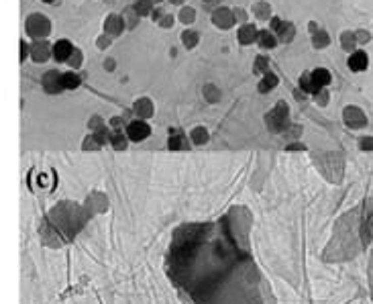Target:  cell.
I'll return each mask as SVG.
<instances>
[{
  "instance_id": "cell-28",
  "label": "cell",
  "mask_w": 373,
  "mask_h": 304,
  "mask_svg": "<svg viewBox=\"0 0 373 304\" xmlns=\"http://www.w3.org/2000/svg\"><path fill=\"white\" fill-rule=\"evenodd\" d=\"M272 27H274V29H280V27H282V21H280V19H272Z\"/></svg>"
},
{
  "instance_id": "cell-20",
  "label": "cell",
  "mask_w": 373,
  "mask_h": 304,
  "mask_svg": "<svg viewBox=\"0 0 373 304\" xmlns=\"http://www.w3.org/2000/svg\"><path fill=\"white\" fill-rule=\"evenodd\" d=\"M255 72H257V74H265V72H268V58H259V60H257Z\"/></svg>"
},
{
  "instance_id": "cell-24",
  "label": "cell",
  "mask_w": 373,
  "mask_h": 304,
  "mask_svg": "<svg viewBox=\"0 0 373 304\" xmlns=\"http://www.w3.org/2000/svg\"><path fill=\"white\" fill-rule=\"evenodd\" d=\"M257 13H259V17H265V15L270 13V7H268V5H259V7H257Z\"/></svg>"
},
{
  "instance_id": "cell-3",
  "label": "cell",
  "mask_w": 373,
  "mask_h": 304,
  "mask_svg": "<svg viewBox=\"0 0 373 304\" xmlns=\"http://www.w3.org/2000/svg\"><path fill=\"white\" fill-rule=\"evenodd\" d=\"M149 133H151V129H149V125L145 121H133L127 127V137L131 141H143V139L149 137Z\"/></svg>"
},
{
  "instance_id": "cell-22",
  "label": "cell",
  "mask_w": 373,
  "mask_h": 304,
  "mask_svg": "<svg viewBox=\"0 0 373 304\" xmlns=\"http://www.w3.org/2000/svg\"><path fill=\"white\" fill-rule=\"evenodd\" d=\"M314 45H316V47L327 45V35H325V33H318V35L314 37Z\"/></svg>"
},
{
  "instance_id": "cell-16",
  "label": "cell",
  "mask_w": 373,
  "mask_h": 304,
  "mask_svg": "<svg viewBox=\"0 0 373 304\" xmlns=\"http://www.w3.org/2000/svg\"><path fill=\"white\" fill-rule=\"evenodd\" d=\"M151 9H153L151 0H139V3L135 5V13H137V15H149Z\"/></svg>"
},
{
  "instance_id": "cell-30",
  "label": "cell",
  "mask_w": 373,
  "mask_h": 304,
  "mask_svg": "<svg viewBox=\"0 0 373 304\" xmlns=\"http://www.w3.org/2000/svg\"><path fill=\"white\" fill-rule=\"evenodd\" d=\"M174 3H182V0H174Z\"/></svg>"
},
{
  "instance_id": "cell-26",
  "label": "cell",
  "mask_w": 373,
  "mask_h": 304,
  "mask_svg": "<svg viewBox=\"0 0 373 304\" xmlns=\"http://www.w3.org/2000/svg\"><path fill=\"white\" fill-rule=\"evenodd\" d=\"M182 19L184 21H192V11H182Z\"/></svg>"
},
{
  "instance_id": "cell-13",
  "label": "cell",
  "mask_w": 373,
  "mask_h": 304,
  "mask_svg": "<svg viewBox=\"0 0 373 304\" xmlns=\"http://www.w3.org/2000/svg\"><path fill=\"white\" fill-rule=\"evenodd\" d=\"M106 29H109L113 35H119V33L123 31V19H121V17L111 15V17H109V21H106Z\"/></svg>"
},
{
  "instance_id": "cell-12",
  "label": "cell",
  "mask_w": 373,
  "mask_h": 304,
  "mask_svg": "<svg viewBox=\"0 0 373 304\" xmlns=\"http://www.w3.org/2000/svg\"><path fill=\"white\" fill-rule=\"evenodd\" d=\"M276 84H278V78H276L274 74L268 72V74H265V78L261 80V84H259V92H263V94L270 92L272 88H276Z\"/></svg>"
},
{
  "instance_id": "cell-18",
  "label": "cell",
  "mask_w": 373,
  "mask_h": 304,
  "mask_svg": "<svg viewBox=\"0 0 373 304\" xmlns=\"http://www.w3.org/2000/svg\"><path fill=\"white\" fill-rule=\"evenodd\" d=\"M192 139H194L196 145H202V143L208 141V131L206 129H194L192 131Z\"/></svg>"
},
{
  "instance_id": "cell-10",
  "label": "cell",
  "mask_w": 373,
  "mask_h": 304,
  "mask_svg": "<svg viewBox=\"0 0 373 304\" xmlns=\"http://www.w3.org/2000/svg\"><path fill=\"white\" fill-rule=\"evenodd\" d=\"M231 23H233V15H231L227 9H221V11L215 15V25H217V27L227 29V27H231Z\"/></svg>"
},
{
  "instance_id": "cell-11",
  "label": "cell",
  "mask_w": 373,
  "mask_h": 304,
  "mask_svg": "<svg viewBox=\"0 0 373 304\" xmlns=\"http://www.w3.org/2000/svg\"><path fill=\"white\" fill-rule=\"evenodd\" d=\"M62 84H64V90H74L80 86V78L74 72H68V74H62Z\"/></svg>"
},
{
  "instance_id": "cell-8",
  "label": "cell",
  "mask_w": 373,
  "mask_h": 304,
  "mask_svg": "<svg viewBox=\"0 0 373 304\" xmlns=\"http://www.w3.org/2000/svg\"><path fill=\"white\" fill-rule=\"evenodd\" d=\"M49 56H53V47H49L45 41H37L33 45V58H35V62H45Z\"/></svg>"
},
{
  "instance_id": "cell-2",
  "label": "cell",
  "mask_w": 373,
  "mask_h": 304,
  "mask_svg": "<svg viewBox=\"0 0 373 304\" xmlns=\"http://www.w3.org/2000/svg\"><path fill=\"white\" fill-rule=\"evenodd\" d=\"M286 117H288V107H286L284 103H280V105L268 115V125H270L274 131H280V129H284V125H286Z\"/></svg>"
},
{
  "instance_id": "cell-27",
  "label": "cell",
  "mask_w": 373,
  "mask_h": 304,
  "mask_svg": "<svg viewBox=\"0 0 373 304\" xmlns=\"http://www.w3.org/2000/svg\"><path fill=\"white\" fill-rule=\"evenodd\" d=\"M162 25H164V27H172V25H174V19H172V17H166V19L162 21Z\"/></svg>"
},
{
  "instance_id": "cell-6",
  "label": "cell",
  "mask_w": 373,
  "mask_h": 304,
  "mask_svg": "<svg viewBox=\"0 0 373 304\" xmlns=\"http://www.w3.org/2000/svg\"><path fill=\"white\" fill-rule=\"evenodd\" d=\"M367 66H369V58H367L365 52H355V54H351V58H349V68H351L353 72H363V70H367Z\"/></svg>"
},
{
  "instance_id": "cell-21",
  "label": "cell",
  "mask_w": 373,
  "mask_h": 304,
  "mask_svg": "<svg viewBox=\"0 0 373 304\" xmlns=\"http://www.w3.org/2000/svg\"><path fill=\"white\" fill-rule=\"evenodd\" d=\"M113 143H115V147H117V149H125V145H127V143H125V139H123V135H119V133H115V135H113Z\"/></svg>"
},
{
  "instance_id": "cell-1",
  "label": "cell",
  "mask_w": 373,
  "mask_h": 304,
  "mask_svg": "<svg viewBox=\"0 0 373 304\" xmlns=\"http://www.w3.org/2000/svg\"><path fill=\"white\" fill-rule=\"evenodd\" d=\"M27 31H29V35L41 39L49 33V21L43 15H31L27 19Z\"/></svg>"
},
{
  "instance_id": "cell-9",
  "label": "cell",
  "mask_w": 373,
  "mask_h": 304,
  "mask_svg": "<svg viewBox=\"0 0 373 304\" xmlns=\"http://www.w3.org/2000/svg\"><path fill=\"white\" fill-rule=\"evenodd\" d=\"M257 39H259V31H257L253 25L241 27V31H239V41H241L243 45H249V43H253V41H257Z\"/></svg>"
},
{
  "instance_id": "cell-5",
  "label": "cell",
  "mask_w": 373,
  "mask_h": 304,
  "mask_svg": "<svg viewBox=\"0 0 373 304\" xmlns=\"http://www.w3.org/2000/svg\"><path fill=\"white\" fill-rule=\"evenodd\" d=\"M310 78H312V86H314V92L318 94L325 86H329V82H331V74H329V70H325V68H318V70H314L312 74H310Z\"/></svg>"
},
{
  "instance_id": "cell-17",
  "label": "cell",
  "mask_w": 373,
  "mask_h": 304,
  "mask_svg": "<svg viewBox=\"0 0 373 304\" xmlns=\"http://www.w3.org/2000/svg\"><path fill=\"white\" fill-rule=\"evenodd\" d=\"M280 37H282V41H292V37H294V27L290 25V23H284L280 29Z\"/></svg>"
},
{
  "instance_id": "cell-14",
  "label": "cell",
  "mask_w": 373,
  "mask_h": 304,
  "mask_svg": "<svg viewBox=\"0 0 373 304\" xmlns=\"http://www.w3.org/2000/svg\"><path fill=\"white\" fill-rule=\"evenodd\" d=\"M135 113H139L141 117H149L153 113V105L149 103V100H139V103L135 105Z\"/></svg>"
},
{
  "instance_id": "cell-19",
  "label": "cell",
  "mask_w": 373,
  "mask_h": 304,
  "mask_svg": "<svg viewBox=\"0 0 373 304\" xmlns=\"http://www.w3.org/2000/svg\"><path fill=\"white\" fill-rule=\"evenodd\" d=\"M182 41H184L186 47H194V45L198 43V35H196L194 31H188V33L182 35Z\"/></svg>"
},
{
  "instance_id": "cell-4",
  "label": "cell",
  "mask_w": 373,
  "mask_h": 304,
  "mask_svg": "<svg viewBox=\"0 0 373 304\" xmlns=\"http://www.w3.org/2000/svg\"><path fill=\"white\" fill-rule=\"evenodd\" d=\"M70 56H74V47H72L70 41L62 39V41H58L56 45H53V58H56L58 62H68Z\"/></svg>"
},
{
  "instance_id": "cell-25",
  "label": "cell",
  "mask_w": 373,
  "mask_h": 304,
  "mask_svg": "<svg viewBox=\"0 0 373 304\" xmlns=\"http://www.w3.org/2000/svg\"><path fill=\"white\" fill-rule=\"evenodd\" d=\"M27 54H29V47H27V43H23V41H21V62L27 58Z\"/></svg>"
},
{
  "instance_id": "cell-23",
  "label": "cell",
  "mask_w": 373,
  "mask_h": 304,
  "mask_svg": "<svg viewBox=\"0 0 373 304\" xmlns=\"http://www.w3.org/2000/svg\"><path fill=\"white\" fill-rule=\"evenodd\" d=\"M343 45H345V49H349V47H353V35H349V33H345V35H343Z\"/></svg>"
},
{
  "instance_id": "cell-7",
  "label": "cell",
  "mask_w": 373,
  "mask_h": 304,
  "mask_svg": "<svg viewBox=\"0 0 373 304\" xmlns=\"http://www.w3.org/2000/svg\"><path fill=\"white\" fill-rule=\"evenodd\" d=\"M43 86L47 88V92H60V90H64L62 76H60L58 72H49V74L43 78Z\"/></svg>"
},
{
  "instance_id": "cell-15",
  "label": "cell",
  "mask_w": 373,
  "mask_h": 304,
  "mask_svg": "<svg viewBox=\"0 0 373 304\" xmlns=\"http://www.w3.org/2000/svg\"><path fill=\"white\" fill-rule=\"evenodd\" d=\"M259 43H261L263 47H274V45H276V37H274L270 31H261V33H259Z\"/></svg>"
},
{
  "instance_id": "cell-29",
  "label": "cell",
  "mask_w": 373,
  "mask_h": 304,
  "mask_svg": "<svg viewBox=\"0 0 373 304\" xmlns=\"http://www.w3.org/2000/svg\"><path fill=\"white\" fill-rule=\"evenodd\" d=\"M78 64H80V52L74 49V66H78Z\"/></svg>"
},
{
  "instance_id": "cell-31",
  "label": "cell",
  "mask_w": 373,
  "mask_h": 304,
  "mask_svg": "<svg viewBox=\"0 0 373 304\" xmlns=\"http://www.w3.org/2000/svg\"><path fill=\"white\" fill-rule=\"evenodd\" d=\"M45 3H51V0H45Z\"/></svg>"
}]
</instances>
